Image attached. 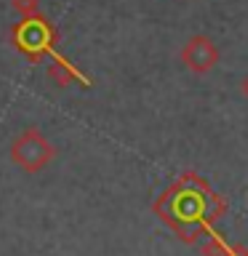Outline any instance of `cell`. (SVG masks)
I'll return each mask as SVG.
<instances>
[{"label": "cell", "mask_w": 248, "mask_h": 256, "mask_svg": "<svg viewBox=\"0 0 248 256\" xmlns=\"http://www.w3.org/2000/svg\"><path fill=\"white\" fill-rule=\"evenodd\" d=\"M179 59L190 72H195V75H208V72L219 64V48H216V43L211 38L195 35L184 43Z\"/></svg>", "instance_id": "3957f363"}, {"label": "cell", "mask_w": 248, "mask_h": 256, "mask_svg": "<svg viewBox=\"0 0 248 256\" xmlns=\"http://www.w3.org/2000/svg\"><path fill=\"white\" fill-rule=\"evenodd\" d=\"M11 6L22 19H32L40 14V0H11Z\"/></svg>", "instance_id": "277c9868"}, {"label": "cell", "mask_w": 248, "mask_h": 256, "mask_svg": "<svg viewBox=\"0 0 248 256\" xmlns=\"http://www.w3.org/2000/svg\"><path fill=\"white\" fill-rule=\"evenodd\" d=\"M240 88H243V96L248 99V75H246V80H243V86H240Z\"/></svg>", "instance_id": "5b68a950"}, {"label": "cell", "mask_w": 248, "mask_h": 256, "mask_svg": "<svg viewBox=\"0 0 248 256\" xmlns=\"http://www.w3.org/2000/svg\"><path fill=\"white\" fill-rule=\"evenodd\" d=\"M14 38H16L19 51L27 54L32 62H40L46 54H51V56L56 54V48H54L56 32L40 14L32 16V19H22V24L14 32Z\"/></svg>", "instance_id": "7a4b0ae2"}, {"label": "cell", "mask_w": 248, "mask_h": 256, "mask_svg": "<svg viewBox=\"0 0 248 256\" xmlns=\"http://www.w3.org/2000/svg\"><path fill=\"white\" fill-rule=\"evenodd\" d=\"M56 158V147L46 139L38 128H27L11 144V160L24 174H40Z\"/></svg>", "instance_id": "6da1fadb"}]
</instances>
